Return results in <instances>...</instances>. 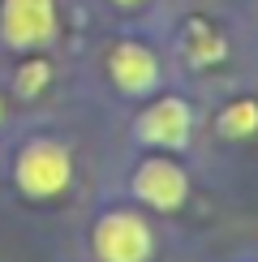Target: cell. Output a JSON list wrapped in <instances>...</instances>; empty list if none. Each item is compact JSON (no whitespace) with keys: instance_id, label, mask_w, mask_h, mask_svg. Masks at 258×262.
Segmentation results:
<instances>
[{"instance_id":"6da1fadb","label":"cell","mask_w":258,"mask_h":262,"mask_svg":"<svg viewBox=\"0 0 258 262\" xmlns=\"http://www.w3.org/2000/svg\"><path fill=\"white\" fill-rule=\"evenodd\" d=\"M69 150L60 142H30L17 155V185L30 198H52L69 185Z\"/></svg>"},{"instance_id":"7a4b0ae2","label":"cell","mask_w":258,"mask_h":262,"mask_svg":"<svg viewBox=\"0 0 258 262\" xmlns=\"http://www.w3.org/2000/svg\"><path fill=\"white\" fill-rule=\"evenodd\" d=\"M95 254L103 262H146L150 258V228L129 211H112L95 224Z\"/></svg>"},{"instance_id":"3957f363","label":"cell","mask_w":258,"mask_h":262,"mask_svg":"<svg viewBox=\"0 0 258 262\" xmlns=\"http://www.w3.org/2000/svg\"><path fill=\"white\" fill-rule=\"evenodd\" d=\"M56 30V5L52 0H5L0 5V35L13 48H39Z\"/></svg>"},{"instance_id":"277c9868","label":"cell","mask_w":258,"mask_h":262,"mask_svg":"<svg viewBox=\"0 0 258 262\" xmlns=\"http://www.w3.org/2000/svg\"><path fill=\"white\" fill-rule=\"evenodd\" d=\"M134 193L142 202L159 206V211H172V206L185 202L189 181H185V172H181L172 159H146L142 168L134 172Z\"/></svg>"},{"instance_id":"5b68a950","label":"cell","mask_w":258,"mask_h":262,"mask_svg":"<svg viewBox=\"0 0 258 262\" xmlns=\"http://www.w3.org/2000/svg\"><path fill=\"white\" fill-rule=\"evenodd\" d=\"M189 107L181 99H159L150 103L142 116H138V138L150 142V146H168V150H181L189 142Z\"/></svg>"},{"instance_id":"8992f818","label":"cell","mask_w":258,"mask_h":262,"mask_svg":"<svg viewBox=\"0 0 258 262\" xmlns=\"http://www.w3.org/2000/svg\"><path fill=\"white\" fill-rule=\"evenodd\" d=\"M107 69H112V82L121 86L125 95H146L155 91L159 82V60L155 52L142 48V43H116L107 52Z\"/></svg>"},{"instance_id":"52a82bcc","label":"cell","mask_w":258,"mask_h":262,"mask_svg":"<svg viewBox=\"0 0 258 262\" xmlns=\"http://www.w3.org/2000/svg\"><path fill=\"white\" fill-rule=\"evenodd\" d=\"M185 56L193 64H211V60H224V35L211 26L207 17H193L189 26H185Z\"/></svg>"},{"instance_id":"ba28073f","label":"cell","mask_w":258,"mask_h":262,"mask_svg":"<svg viewBox=\"0 0 258 262\" xmlns=\"http://www.w3.org/2000/svg\"><path fill=\"white\" fill-rule=\"evenodd\" d=\"M258 129V103H250V99H236V103H228L220 112V134H228V138H250Z\"/></svg>"},{"instance_id":"9c48e42d","label":"cell","mask_w":258,"mask_h":262,"mask_svg":"<svg viewBox=\"0 0 258 262\" xmlns=\"http://www.w3.org/2000/svg\"><path fill=\"white\" fill-rule=\"evenodd\" d=\"M48 78H52L48 60H26V64L17 69V91H22V95H39L43 86H48Z\"/></svg>"},{"instance_id":"30bf717a","label":"cell","mask_w":258,"mask_h":262,"mask_svg":"<svg viewBox=\"0 0 258 262\" xmlns=\"http://www.w3.org/2000/svg\"><path fill=\"white\" fill-rule=\"evenodd\" d=\"M121 5H134V0H121Z\"/></svg>"},{"instance_id":"8fae6325","label":"cell","mask_w":258,"mask_h":262,"mask_svg":"<svg viewBox=\"0 0 258 262\" xmlns=\"http://www.w3.org/2000/svg\"><path fill=\"white\" fill-rule=\"evenodd\" d=\"M0 116H5V107H0Z\"/></svg>"}]
</instances>
